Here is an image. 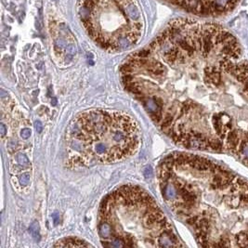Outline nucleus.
<instances>
[{
    "label": "nucleus",
    "mask_w": 248,
    "mask_h": 248,
    "mask_svg": "<svg viewBox=\"0 0 248 248\" xmlns=\"http://www.w3.org/2000/svg\"><path fill=\"white\" fill-rule=\"evenodd\" d=\"M17 161L21 165H22V167H24V165H29V160H28L27 156L25 154H22V153L17 156Z\"/></svg>",
    "instance_id": "9"
},
{
    "label": "nucleus",
    "mask_w": 248,
    "mask_h": 248,
    "mask_svg": "<svg viewBox=\"0 0 248 248\" xmlns=\"http://www.w3.org/2000/svg\"><path fill=\"white\" fill-rule=\"evenodd\" d=\"M21 182L22 183V185H28L30 182V176L28 174H23L21 177Z\"/></svg>",
    "instance_id": "12"
},
{
    "label": "nucleus",
    "mask_w": 248,
    "mask_h": 248,
    "mask_svg": "<svg viewBox=\"0 0 248 248\" xmlns=\"http://www.w3.org/2000/svg\"><path fill=\"white\" fill-rule=\"evenodd\" d=\"M30 232L34 239L38 242L40 240V234H39V226L37 222H34L32 225L30 226Z\"/></svg>",
    "instance_id": "8"
},
{
    "label": "nucleus",
    "mask_w": 248,
    "mask_h": 248,
    "mask_svg": "<svg viewBox=\"0 0 248 248\" xmlns=\"http://www.w3.org/2000/svg\"><path fill=\"white\" fill-rule=\"evenodd\" d=\"M51 103H52V105H56V103H57L56 99H53V102H51Z\"/></svg>",
    "instance_id": "16"
},
{
    "label": "nucleus",
    "mask_w": 248,
    "mask_h": 248,
    "mask_svg": "<svg viewBox=\"0 0 248 248\" xmlns=\"http://www.w3.org/2000/svg\"><path fill=\"white\" fill-rule=\"evenodd\" d=\"M53 246H61V247H66V246H91L89 244L86 243L84 240H81L78 239L76 237H67V238H64L61 241H59L58 243H56Z\"/></svg>",
    "instance_id": "7"
},
{
    "label": "nucleus",
    "mask_w": 248,
    "mask_h": 248,
    "mask_svg": "<svg viewBox=\"0 0 248 248\" xmlns=\"http://www.w3.org/2000/svg\"><path fill=\"white\" fill-rule=\"evenodd\" d=\"M34 127H35V129H36V131H37L38 133L42 132V130H43V126H42V123H41L40 121H36V122H35Z\"/></svg>",
    "instance_id": "13"
},
{
    "label": "nucleus",
    "mask_w": 248,
    "mask_h": 248,
    "mask_svg": "<svg viewBox=\"0 0 248 248\" xmlns=\"http://www.w3.org/2000/svg\"><path fill=\"white\" fill-rule=\"evenodd\" d=\"M31 133H32L31 129H29V128H23L22 130L21 131V136L22 139H28V138L31 136Z\"/></svg>",
    "instance_id": "11"
},
{
    "label": "nucleus",
    "mask_w": 248,
    "mask_h": 248,
    "mask_svg": "<svg viewBox=\"0 0 248 248\" xmlns=\"http://www.w3.org/2000/svg\"><path fill=\"white\" fill-rule=\"evenodd\" d=\"M162 196L204 247H248V179L192 153L159 165Z\"/></svg>",
    "instance_id": "1"
},
{
    "label": "nucleus",
    "mask_w": 248,
    "mask_h": 248,
    "mask_svg": "<svg viewBox=\"0 0 248 248\" xmlns=\"http://www.w3.org/2000/svg\"><path fill=\"white\" fill-rule=\"evenodd\" d=\"M190 12L205 15L219 16L229 13L240 0H170Z\"/></svg>",
    "instance_id": "6"
},
{
    "label": "nucleus",
    "mask_w": 248,
    "mask_h": 248,
    "mask_svg": "<svg viewBox=\"0 0 248 248\" xmlns=\"http://www.w3.org/2000/svg\"><path fill=\"white\" fill-rule=\"evenodd\" d=\"M69 163H115L130 157L139 145V130L121 111L92 110L76 116L69 127Z\"/></svg>",
    "instance_id": "4"
},
{
    "label": "nucleus",
    "mask_w": 248,
    "mask_h": 248,
    "mask_svg": "<svg viewBox=\"0 0 248 248\" xmlns=\"http://www.w3.org/2000/svg\"><path fill=\"white\" fill-rule=\"evenodd\" d=\"M6 132H7V127H6V126L3 123H1L0 124V134H1L2 137H4L6 135Z\"/></svg>",
    "instance_id": "14"
},
{
    "label": "nucleus",
    "mask_w": 248,
    "mask_h": 248,
    "mask_svg": "<svg viewBox=\"0 0 248 248\" xmlns=\"http://www.w3.org/2000/svg\"><path fill=\"white\" fill-rule=\"evenodd\" d=\"M52 217H53V220H54V225H58V224L60 223V216H59L57 213H55L52 215Z\"/></svg>",
    "instance_id": "15"
},
{
    "label": "nucleus",
    "mask_w": 248,
    "mask_h": 248,
    "mask_svg": "<svg viewBox=\"0 0 248 248\" xmlns=\"http://www.w3.org/2000/svg\"><path fill=\"white\" fill-rule=\"evenodd\" d=\"M204 91L207 99L193 104L181 118V145L229 152L248 167V63L229 61L219 84Z\"/></svg>",
    "instance_id": "2"
},
{
    "label": "nucleus",
    "mask_w": 248,
    "mask_h": 248,
    "mask_svg": "<svg viewBox=\"0 0 248 248\" xmlns=\"http://www.w3.org/2000/svg\"><path fill=\"white\" fill-rule=\"evenodd\" d=\"M144 176H145V178L146 179H151L152 177V174H153V171H152V168L151 165H148L145 169H144Z\"/></svg>",
    "instance_id": "10"
},
{
    "label": "nucleus",
    "mask_w": 248,
    "mask_h": 248,
    "mask_svg": "<svg viewBox=\"0 0 248 248\" xmlns=\"http://www.w3.org/2000/svg\"><path fill=\"white\" fill-rule=\"evenodd\" d=\"M99 234L109 247H173L182 244L171 223L142 188L125 185L104 198Z\"/></svg>",
    "instance_id": "3"
},
{
    "label": "nucleus",
    "mask_w": 248,
    "mask_h": 248,
    "mask_svg": "<svg viewBox=\"0 0 248 248\" xmlns=\"http://www.w3.org/2000/svg\"><path fill=\"white\" fill-rule=\"evenodd\" d=\"M79 16L88 34L108 51H123L141 36V12L136 0H80Z\"/></svg>",
    "instance_id": "5"
}]
</instances>
